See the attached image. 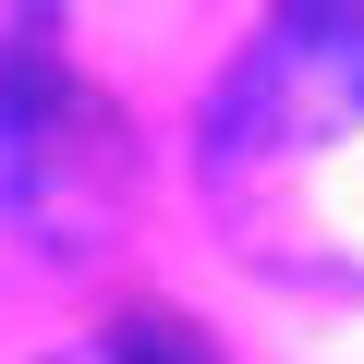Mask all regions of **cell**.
I'll return each mask as SVG.
<instances>
[{"label": "cell", "mask_w": 364, "mask_h": 364, "mask_svg": "<svg viewBox=\"0 0 364 364\" xmlns=\"http://www.w3.org/2000/svg\"><path fill=\"white\" fill-rule=\"evenodd\" d=\"M207 195L243 255L364 279V0H291L207 97Z\"/></svg>", "instance_id": "cell-1"}, {"label": "cell", "mask_w": 364, "mask_h": 364, "mask_svg": "<svg viewBox=\"0 0 364 364\" xmlns=\"http://www.w3.org/2000/svg\"><path fill=\"white\" fill-rule=\"evenodd\" d=\"M122 182H134V134L73 73L61 25L49 13L0 25V219L49 255H85L122 219Z\"/></svg>", "instance_id": "cell-2"}, {"label": "cell", "mask_w": 364, "mask_h": 364, "mask_svg": "<svg viewBox=\"0 0 364 364\" xmlns=\"http://www.w3.org/2000/svg\"><path fill=\"white\" fill-rule=\"evenodd\" d=\"M61 364H195V352H182L170 328H97L85 352H61Z\"/></svg>", "instance_id": "cell-3"}]
</instances>
